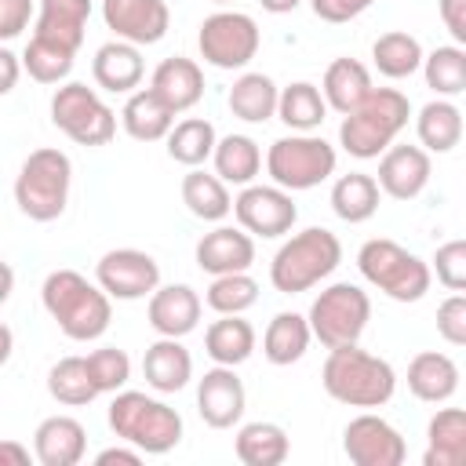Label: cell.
<instances>
[{
  "instance_id": "obj_1",
  "label": "cell",
  "mask_w": 466,
  "mask_h": 466,
  "mask_svg": "<svg viewBox=\"0 0 466 466\" xmlns=\"http://www.w3.org/2000/svg\"><path fill=\"white\" fill-rule=\"evenodd\" d=\"M40 302L47 317L62 328V335H69L73 342H95L109 331L113 320L109 295L76 269H51L44 277Z\"/></svg>"
},
{
  "instance_id": "obj_2",
  "label": "cell",
  "mask_w": 466,
  "mask_h": 466,
  "mask_svg": "<svg viewBox=\"0 0 466 466\" xmlns=\"http://www.w3.org/2000/svg\"><path fill=\"white\" fill-rule=\"evenodd\" d=\"M320 382L331 400L350 404V408H382L397 393V371L390 360L360 350L357 342L350 346H331L328 360L320 368Z\"/></svg>"
},
{
  "instance_id": "obj_3",
  "label": "cell",
  "mask_w": 466,
  "mask_h": 466,
  "mask_svg": "<svg viewBox=\"0 0 466 466\" xmlns=\"http://www.w3.org/2000/svg\"><path fill=\"white\" fill-rule=\"evenodd\" d=\"M411 102L397 87H371L360 106L342 113L339 124V146L357 160H375L382 149L393 146V138L408 127Z\"/></svg>"
},
{
  "instance_id": "obj_4",
  "label": "cell",
  "mask_w": 466,
  "mask_h": 466,
  "mask_svg": "<svg viewBox=\"0 0 466 466\" xmlns=\"http://www.w3.org/2000/svg\"><path fill=\"white\" fill-rule=\"evenodd\" d=\"M106 419L116 441L138 448L142 455H167L182 441V415L142 390H116Z\"/></svg>"
},
{
  "instance_id": "obj_5",
  "label": "cell",
  "mask_w": 466,
  "mask_h": 466,
  "mask_svg": "<svg viewBox=\"0 0 466 466\" xmlns=\"http://www.w3.org/2000/svg\"><path fill=\"white\" fill-rule=\"evenodd\" d=\"M342 262V244L331 229L324 226H309L295 237H288L273 262H269V284L280 295H299L317 288L320 280H328Z\"/></svg>"
},
{
  "instance_id": "obj_6",
  "label": "cell",
  "mask_w": 466,
  "mask_h": 466,
  "mask_svg": "<svg viewBox=\"0 0 466 466\" xmlns=\"http://www.w3.org/2000/svg\"><path fill=\"white\" fill-rule=\"evenodd\" d=\"M69 186L73 160L55 146H40L22 160L15 175V204L33 222H55L69 204Z\"/></svg>"
},
{
  "instance_id": "obj_7",
  "label": "cell",
  "mask_w": 466,
  "mask_h": 466,
  "mask_svg": "<svg viewBox=\"0 0 466 466\" xmlns=\"http://www.w3.org/2000/svg\"><path fill=\"white\" fill-rule=\"evenodd\" d=\"M357 269L375 291H382L393 302H419L433 280L430 266L415 251H408L404 244H397L390 237L364 240L357 251Z\"/></svg>"
},
{
  "instance_id": "obj_8",
  "label": "cell",
  "mask_w": 466,
  "mask_h": 466,
  "mask_svg": "<svg viewBox=\"0 0 466 466\" xmlns=\"http://www.w3.org/2000/svg\"><path fill=\"white\" fill-rule=\"evenodd\" d=\"M335 146L317 131H291L266 149V175L288 193H302L328 182L335 175Z\"/></svg>"
},
{
  "instance_id": "obj_9",
  "label": "cell",
  "mask_w": 466,
  "mask_h": 466,
  "mask_svg": "<svg viewBox=\"0 0 466 466\" xmlns=\"http://www.w3.org/2000/svg\"><path fill=\"white\" fill-rule=\"evenodd\" d=\"M306 320H309L313 339L324 350L350 346V342H360V335H364V328L371 320V299H368V291L360 284L339 280V284H328L313 299Z\"/></svg>"
},
{
  "instance_id": "obj_10",
  "label": "cell",
  "mask_w": 466,
  "mask_h": 466,
  "mask_svg": "<svg viewBox=\"0 0 466 466\" xmlns=\"http://www.w3.org/2000/svg\"><path fill=\"white\" fill-rule=\"evenodd\" d=\"M51 124L76 146H106L116 135V113L87 84L66 80L51 95Z\"/></svg>"
},
{
  "instance_id": "obj_11",
  "label": "cell",
  "mask_w": 466,
  "mask_h": 466,
  "mask_svg": "<svg viewBox=\"0 0 466 466\" xmlns=\"http://www.w3.org/2000/svg\"><path fill=\"white\" fill-rule=\"evenodd\" d=\"M258 22L244 11H215L200 22L197 47L200 58L215 69H244L258 55Z\"/></svg>"
},
{
  "instance_id": "obj_12",
  "label": "cell",
  "mask_w": 466,
  "mask_h": 466,
  "mask_svg": "<svg viewBox=\"0 0 466 466\" xmlns=\"http://www.w3.org/2000/svg\"><path fill=\"white\" fill-rule=\"evenodd\" d=\"M233 215H237V226L244 233L262 237V240H273V237L291 233V226L299 218V208H295V200H291L288 189L248 182L233 197Z\"/></svg>"
},
{
  "instance_id": "obj_13",
  "label": "cell",
  "mask_w": 466,
  "mask_h": 466,
  "mask_svg": "<svg viewBox=\"0 0 466 466\" xmlns=\"http://www.w3.org/2000/svg\"><path fill=\"white\" fill-rule=\"evenodd\" d=\"M95 284L120 302H135V299H149L153 288L160 284V266L149 251L138 248H113L98 258L95 266Z\"/></svg>"
},
{
  "instance_id": "obj_14",
  "label": "cell",
  "mask_w": 466,
  "mask_h": 466,
  "mask_svg": "<svg viewBox=\"0 0 466 466\" xmlns=\"http://www.w3.org/2000/svg\"><path fill=\"white\" fill-rule=\"evenodd\" d=\"M342 451L353 466H400L408 455V444L393 422L375 415L371 408L346 422L342 430Z\"/></svg>"
},
{
  "instance_id": "obj_15",
  "label": "cell",
  "mask_w": 466,
  "mask_h": 466,
  "mask_svg": "<svg viewBox=\"0 0 466 466\" xmlns=\"http://www.w3.org/2000/svg\"><path fill=\"white\" fill-rule=\"evenodd\" d=\"M102 18L116 40H127L135 47L160 44L171 25V11L164 0H102Z\"/></svg>"
},
{
  "instance_id": "obj_16",
  "label": "cell",
  "mask_w": 466,
  "mask_h": 466,
  "mask_svg": "<svg viewBox=\"0 0 466 466\" xmlns=\"http://www.w3.org/2000/svg\"><path fill=\"white\" fill-rule=\"evenodd\" d=\"M244 408H248V393H244V382H240L237 368L215 364V368H208L200 375V382H197V411L211 430L237 426Z\"/></svg>"
},
{
  "instance_id": "obj_17",
  "label": "cell",
  "mask_w": 466,
  "mask_h": 466,
  "mask_svg": "<svg viewBox=\"0 0 466 466\" xmlns=\"http://www.w3.org/2000/svg\"><path fill=\"white\" fill-rule=\"evenodd\" d=\"M433 164L422 146H390L379 153V189L393 200H415L430 186Z\"/></svg>"
},
{
  "instance_id": "obj_18",
  "label": "cell",
  "mask_w": 466,
  "mask_h": 466,
  "mask_svg": "<svg viewBox=\"0 0 466 466\" xmlns=\"http://www.w3.org/2000/svg\"><path fill=\"white\" fill-rule=\"evenodd\" d=\"M200 295L189 288V284H157L153 295H149V306H146V317H149V328L157 335H167V339H186L189 331H197L200 324Z\"/></svg>"
},
{
  "instance_id": "obj_19",
  "label": "cell",
  "mask_w": 466,
  "mask_h": 466,
  "mask_svg": "<svg viewBox=\"0 0 466 466\" xmlns=\"http://www.w3.org/2000/svg\"><path fill=\"white\" fill-rule=\"evenodd\" d=\"M197 266L211 277L222 273H244L255 262V237L244 233L240 226H215L197 240Z\"/></svg>"
},
{
  "instance_id": "obj_20",
  "label": "cell",
  "mask_w": 466,
  "mask_h": 466,
  "mask_svg": "<svg viewBox=\"0 0 466 466\" xmlns=\"http://www.w3.org/2000/svg\"><path fill=\"white\" fill-rule=\"evenodd\" d=\"M87 451V430L73 415H47L33 430V459L40 466H76Z\"/></svg>"
},
{
  "instance_id": "obj_21",
  "label": "cell",
  "mask_w": 466,
  "mask_h": 466,
  "mask_svg": "<svg viewBox=\"0 0 466 466\" xmlns=\"http://www.w3.org/2000/svg\"><path fill=\"white\" fill-rule=\"evenodd\" d=\"M91 76L102 91L109 95H131L142 76H146V62H142V51L127 40H109L95 51L91 58Z\"/></svg>"
},
{
  "instance_id": "obj_22",
  "label": "cell",
  "mask_w": 466,
  "mask_h": 466,
  "mask_svg": "<svg viewBox=\"0 0 466 466\" xmlns=\"http://www.w3.org/2000/svg\"><path fill=\"white\" fill-rule=\"evenodd\" d=\"M142 375H146V386L149 390H157V393H178L193 379V357L182 346V339L160 335L142 353Z\"/></svg>"
},
{
  "instance_id": "obj_23",
  "label": "cell",
  "mask_w": 466,
  "mask_h": 466,
  "mask_svg": "<svg viewBox=\"0 0 466 466\" xmlns=\"http://www.w3.org/2000/svg\"><path fill=\"white\" fill-rule=\"evenodd\" d=\"M149 87L171 106V113H186L204 98V69L193 58L171 55L153 69Z\"/></svg>"
},
{
  "instance_id": "obj_24",
  "label": "cell",
  "mask_w": 466,
  "mask_h": 466,
  "mask_svg": "<svg viewBox=\"0 0 466 466\" xmlns=\"http://www.w3.org/2000/svg\"><path fill=\"white\" fill-rule=\"evenodd\" d=\"M408 390L426 404H444L459 393V364L441 350H422L408 364Z\"/></svg>"
},
{
  "instance_id": "obj_25",
  "label": "cell",
  "mask_w": 466,
  "mask_h": 466,
  "mask_svg": "<svg viewBox=\"0 0 466 466\" xmlns=\"http://www.w3.org/2000/svg\"><path fill=\"white\" fill-rule=\"evenodd\" d=\"M87 18H91V0H40L33 36H44L69 51H80Z\"/></svg>"
},
{
  "instance_id": "obj_26",
  "label": "cell",
  "mask_w": 466,
  "mask_h": 466,
  "mask_svg": "<svg viewBox=\"0 0 466 466\" xmlns=\"http://www.w3.org/2000/svg\"><path fill=\"white\" fill-rule=\"evenodd\" d=\"M178 113H171V106L153 91V87H138L127 95L124 109H120V124L135 142H160L167 138L171 124Z\"/></svg>"
},
{
  "instance_id": "obj_27",
  "label": "cell",
  "mask_w": 466,
  "mask_h": 466,
  "mask_svg": "<svg viewBox=\"0 0 466 466\" xmlns=\"http://www.w3.org/2000/svg\"><path fill=\"white\" fill-rule=\"evenodd\" d=\"M466 459V415L462 408H437L426 422L422 466H462Z\"/></svg>"
},
{
  "instance_id": "obj_28",
  "label": "cell",
  "mask_w": 466,
  "mask_h": 466,
  "mask_svg": "<svg viewBox=\"0 0 466 466\" xmlns=\"http://www.w3.org/2000/svg\"><path fill=\"white\" fill-rule=\"evenodd\" d=\"M277 80L266 76V73H240L226 95L229 102V113L244 124H266L277 116Z\"/></svg>"
},
{
  "instance_id": "obj_29",
  "label": "cell",
  "mask_w": 466,
  "mask_h": 466,
  "mask_svg": "<svg viewBox=\"0 0 466 466\" xmlns=\"http://www.w3.org/2000/svg\"><path fill=\"white\" fill-rule=\"evenodd\" d=\"M204 350L215 364L237 368L255 353V328L240 313H218L204 331Z\"/></svg>"
},
{
  "instance_id": "obj_30",
  "label": "cell",
  "mask_w": 466,
  "mask_h": 466,
  "mask_svg": "<svg viewBox=\"0 0 466 466\" xmlns=\"http://www.w3.org/2000/svg\"><path fill=\"white\" fill-rule=\"evenodd\" d=\"M309 342H313L309 320H306L302 313H295V309H284V313H277V317L266 324L262 353H266V360H269V364L288 368V364H295V360H302V357H306Z\"/></svg>"
},
{
  "instance_id": "obj_31",
  "label": "cell",
  "mask_w": 466,
  "mask_h": 466,
  "mask_svg": "<svg viewBox=\"0 0 466 466\" xmlns=\"http://www.w3.org/2000/svg\"><path fill=\"white\" fill-rule=\"evenodd\" d=\"M291 444H288V433L284 426L277 422H244L233 437V455L244 462V466H280L288 459Z\"/></svg>"
},
{
  "instance_id": "obj_32",
  "label": "cell",
  "mask_w": 466,
  "mask_h": 466,
  "mask_svg": "<svg viewBox=\"0 0 466 466\" xmlns=\"http://www.w3.org/2000/svg\"><path fill=\"white\" fill-rule=\"evenodd\" d=\"M415 135L426 153H451L462 138V109L451 98H433L415 116Z\"/></svg>"
},
{
  "instance_id": "obj_33",
  "label": "cell",
  "mask_w": 466,
  "mask_h": 466,
  "mask_svg": "<svg viewBox=\"0 0 466 466\" xmlns=\"http://www.w3.org/2000/svg\"><path fill=\"white\" fill-rule=\"evenodd\" d=\"M368 91H371V73H368L364 62H357V58H335V62L324 69L320 95H324L328 109L350 113L353 106L364 102Z\"/></svg>"
},
{
  "instance_id": "obj_34",
  "label": "cell",
  "mask_w": 466,
  "mask_h": 466,
  "mask_svg": "<svg viewBox=\"0 0 466 466\" xmlns=\"http://www.w3.org/2000/svg\"><path fill=\"white\" fill-rule=\"evenodd\" d=\"M379 200H382V189H379L375 175H364V171L339 175L331 186V211L350 226L368 222L379 211Z\"/></svg>"
},
{
  "instance_id": "obj_35",
  "label": "cell",
  "mask_w": 466,
  "mask_h": 466,
  "mask_svg": "<svg viewBox=\"0 0 466 466\" xmlns=\"http://www.w3.org/2000/svg\"><path fill=\"white\" fill-rule=\"evenodd\" d=\"M182 204L200 222H222L233 211V197H229L226 182L204 167H189L182 175Z\"/></svg>"
},
{
  "instance_id": "obj_36",
  "label": "cell",
  "mask_w": 466,
  "mask_h": 466,
  "mask_svg": "<svg viewBox=\"0 0 466 466\" xmlns=\"http://www.w3.org/2000/svg\"><path fill=\"white\" fill-rule=\"evenodd\" d=\"M211 160H215V175L226 186H248L262 171V149H258V142L251 135L218 138L215 149H211Z\"/></svg>"
},
{
  "instance_id": "obj_37",
  "label": "cell",
  "mask_w": 466,
  "mask_h": 466,
  "mask_svg": "<svg viewBox=\"0 0 466 466\" xmlns=\"http://www.w3.org/2000/svg\"><path fill=\"white\" fill-rule=\"evenodd\" d=\"M277 116L291 127V131H317L328 116V102L320 95L317 84L309 80H295L288 87H280L277 95Z\"/></svg>"
},
{
  "instance_id": "obj_38",
  "label": "cell",
  "mask_w": 466,
  "mask_h": 466,
  "mask_svg": "<svg viewBox=\"0 0 466 466\" xmlns=\"http://www.w3.org/2000/svg\"><path fill=\"white\" fill-rule=\"evenodd\" d=\"M167 157L182 167H200L204 160H211V149L218 142L215 124L208 116H186L178 124H171L167 131Z\"/></svg>"
},
{
  "instance_id": "obj_39",
  "label": "cell",
  "mask_w": 466,
  "mask_h": 466,
  "mask_svg": "<svg viewBox=\"0 0 466 466\" xmlns=\"http://www.w3.org/2000/svg\"><path fill=\"white\" fill-rule=\"evenodd\" d=\"M422 55H426L422 44H419L411 33H404V29H390V33H382V36L371 44V62H375V69H379L382 76H390V80H404V76L419 73Z\"/></svg>"
},
{
  "instance_id": "obj_40",
  "label": "cell",
  "mask_w": 466,
  "mask_h": 466,
  "mask_svg": "<svg viewBox=\"0 0 466 466\" xmlns=\"http://www.w3.org/2000/svg\"><path fill=\"white\" fill-rule=\"evenodd\" d=\"M422 76H426V87L437 95V98H455L466 91V51L459 44H444V47H433L430 55H422Z\"/></svg>"
},
{
  "instance_id": "obj_41",
  "label": "cell",
  "mask_w": 466,
  "mask_h": 466,
  "mask_svg": "<svg viewBox=\"0 0 466 466\" xmlns=\"http://www.w3.org/2000/svg\"><path fill=\"white\" fill-rule=\"evenodd\" d=\"M47 393H51L58 404H66V408H84V404H91V400L98 397V390H95V382H91V375H87L84 357H62L58 364H51V371H47Z\"/></svg>"
},
{
  "instance_id": "obj_42",
  "label": "cell",
  "mask_w": 466,
  "mask_h": 466,
  "mask_svg": "<svg viewBox=\"0 0 466 466\" xmlns=\"http://www.w3.org/2000/svg\"><path fill=\"white\" fill-rule=\"evenodd\" d=\"M73 58H76V51H69L62 44H51L44 36H33L22 51V69L36 84H66V76L73 73Z\"/></svg>"
},
{
  "instance_id": "obj_43",
  "label": "cell",
  "mask_w": 466,
  "mask_h": 466,
  "mask_svg": "<svg viewBox=\"0 0 466 466\" xmlns=\"http://www.w3.org/2000/svg\"><path fill=\"white\" fill-rule=\"evenodd\" d=\"M204 302L215 313H244L258 302V284H255V277H248V269L244 273H222V277H211Z\"/></svg>"
},
{
  "instance_id": "obj_44",
  "label": "cell",
  "mask_w": 466,
  "mask_h": 466,
  "mask_svg": "<svg viewBox=\"0 0 466 466\" xmlns=\"http://www.w3.org/2000/svg\"><path fill=\"white\" fill-rule=\"evenodd\" d=\"M84 364H87V375H91V382H95L98 393H116V390H124L127 379H131V357H127L124 350H116V346H98V350H91V353L84 357Z\"/></svg>"
},
{
  "instance_id": "obj_45",
  "label": "cell",
  "mask_w": 466,
  "mask_h": 466,
  "mask_svg": "<svg viewBox=\"0 0 466 466\" xmlns=\"http://www.w3.org/2000/svg\"><path fill=\"white\" fill-rule=\"evenodd\" d=\"M433 269H437V280L448 291H462L466 288V240L441 244L437 255H433Z\"/></svg>"
},
{
  "instance_id": "obj_46",
  "label": "cell",
  "mask_w": 466,
  "mask_h": 466,
  "mask_svg": "<svg viewBox=\"0 0 466 466\" xmlns=\"http://www.w3.org/2000/svg\"><path fill=\"white\" fill-rule=\"evenodd\" d=\"M437 335L448 346H466V295L462 291H451L437 306Z\"/></svg>"
},
{
  "instance_id": "obj_47",
  "label": "cell",
  "mask_w": 466,
  "mask_h": 466,
  "mask_svg": "<svg viewBox=\"0 0 466 466\" xmlns=\"http://www.w3.org/2000/svg\"><path fill=\"white\" fill-rule=\"evenodd\" d=\"M371 4H375V0H309L313 15H317L320 22H331V25L360 18V15H364Z\"/></svg>"
},
{
  "instance_id": "obj_48",
  "label": "cell",
  "mask_w": 466,
  "mask_h": 466,
  "mask_svg": "<svg viewBox=\"0 0 466 466\" xmlns=\"http://www.w3.org/2000/svg\"><path fill=\"white\" fill-rule=\"evenodd\" d=\"M29 18H33V0H0V44L29 29Z\"/></svg>"
},
{
  "instance_id": "obj_49",
  "label": "cell",
  "mask_w": 466,
  "mask_h": 466,
  "mask_svg": "<svg viewBox=\"0 0 466 466\" xmlns=\"http://www.w3.org/2000/svg\"><path fill=\"white\" fill-rule=\"evenodd\" d=\"M437 11H441L444 29L451 33V40L462 47L466 44V0H437Z\"/></svg>"
},
{
  "instance_id": "obj_50",
  "label": "cell",
  "mask_w": 466,
  "mask_h": 466,
  "mask_svg": "<svg viewBox=\"0 0 466 466\" xmlns=\"http://www.w3.org/2000/svg\"><path fill=\"white\" fill-rule=\"evenodd\" d=\"M18 76H22V58H18L11 47H4V44H0V98L15 91Z\"/></svg>"
},
{
  "instance_id": "obj_51",
  "label": "cell",
  "mask_w": 466,
  "mask_h": 466,
  "mask_svg": "<svg viewBox=\"0 0 466 466\" xmlns=\"http://www.w3.org/2000/svg\"><path fill=\"white\" fill-rule=\"evenodd\" d=\"M113 462H120V466H138V462H142V451L116 444V448H102V451L95 455V466H113Z\"/></svg>"
},
{
  "instance_id": "obj_52",
  "label": "cell",
  "mask_w": 466,
  "mask_h": 466,
  "mask_svg": "<svg viewBox=\"0 0 466 466\" xmlns=\"http://www.w3.org/2000/svg\"><path fill=\"white\" fill-rule=\"evenodd\" d=\"M0 466H29V448L18 441H0Z\"/></svg>"
},
{
  "instance_id": "obj_53",
  "label": "cell",
  "mask_w": 466,
  "mask_h": 466,
  "mask_svg": "<svg viewBox=\"0 0 466 466\" xmlns=\"http://www.w3.org/2000/svg\"><path fill=\"white\" fill-rule=\"evenodd\" d=\"M11 291H15V269L0 258V306L11 299Z\"/></svg>"
},
{
  "instance_id": "obj_54",
  "label": "cell",
  "mask_w": 466,
  "mask_h": 466,
  "mask_svg": "<svg viewBox=\"0 0 466 466\" xmlns=\"http://www.w3.org/2000/svg\"><path fill=\"white\" fill-rule=\"evenodd\" d=\"M11 350H15V335H11V328L0 320V368L11 360Z\"/></svg>"
},
{
  "instance_id": "obj_55",
  "label": "cell",
  "mask_w": 466,
  "mask_h": 466,
  "mask_svg": "<svg viewBox=\"0 0 466 466\" xmlns=\"http://www.w3.org/2000/svg\"><path fill=\"white\" fill-rule=\"evenodd\" d=\"M262 4V11H269V15H288V11H295L302 0H258Z\"/></svg>"
},
{
  "instance_id": "obj_56",
  "label": "cell",
  "mask_w": 466,
  "mask_h": 466,
  "mask_svg": "<svg viewBox=\"0 0 466 466\" xmlns=\"http://www.w3.org/2000/svg\"><path fill=\"white\" fill-rule=\"evenodd\" d=\"M211 4H233V0H211Z\"/></svg>"
}]
</instances>
